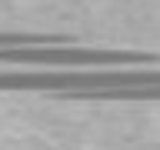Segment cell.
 <instances>
[{
  "label": "cell",
  "instance_id": "6da1fadb",
  "mask_svg": "<svg viewBox=\"0 0 160 150\" xmlns=\"http://www.w3.org/2000/svg\"><path fill=\"white\" fill-rule=\"evenodd\" d=\"M160 87V70H0V90H63V93H107V90Z\"/></svg>",
  "mask_w": 160,
  "mask_h": 150
},
{
  "label": "cell",
  "instance_id": "7a4b0ae2",
  "mask_svg": "<svg viewBox=\"0 0 160 150\" xmlns=\"http://www.w3.org/2000/svg\"><path fill=\"white\" fill-rule=\"evenodd\" d=\"M157 60L137 50H103V47H10L0 50V63L13 67H57V70H110V67H137Z\"/></svg>",
  "mask_w": 160,
  "mask_h": 150
}]
</instances>
